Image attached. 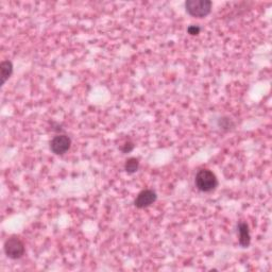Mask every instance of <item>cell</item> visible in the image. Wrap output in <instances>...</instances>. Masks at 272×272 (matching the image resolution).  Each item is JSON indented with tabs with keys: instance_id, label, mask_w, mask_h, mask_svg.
<instances>
[{
	"instance_id": "obj_2",
	"label": "cell",
	"mask_w": 272,
	"mask_h": 272,
	"mask_svg": "<svg viewBox=\"0 0 272 272\" xmlns=\"http://www.w3.org/2000/svg\"><path fill=\"white\" fill-rule=\"evenodd\" d=\"M186 12L194 17H205L211 13L212 1L210 0H187L185 2Z\"/></svg>"
},
{
	"instance_id": "obj_7",
	"label": "cell",
	"mask_w": 272,
	"mask_h": 272,
	"mask_svg": "<svg viewBox=\"0 0 272 272\" xmlns=\"http://www.w3.org/2000/svg\"><path fill=\"white\" fill-rule=\"evenodd\" d=\"M13 73V64L10 61H3L0 64V78H1V85H3Z\"/></svg>"
},
{
	"instance_id": "obj_1",
	"label": "cell",
	"mask_w": 272,
	"mask_h": 272,
	"mask_svg": "<svg viewBox=\"0 0 272 272\" xmlns=\"http://www.w3.org/2000/svg\"><path fill=\"white\" fill-rule=\"evenodd\" d=\"M195 183L200 192L211 193L218 186V179L213 171L208 169H201L197 173Z\"/></svg>"
},
{
	"instance_id": "obj_8",
	"label": "cell",
	"mask_w": 272,
	"mask_h": 272,
	"mask_svg": "<svg viewBox=\"0 0 272 272\" xmlns=\"http://www.w3.org/2000/svg\"><path fill=\"white\" fill-rule=\"evenodd\" d=\"M138 168H140V162L135 158H130L129 160L126 161L125 164V170L132 175V173H135Z\"/></svg>"
},
{
	"instance_id": "obj_5",
	"label": "cell",
	"mask_w": 272,
	"mask_h": 272,
	"mask_svg": "<svg viewBox=\"0 0 272 272\" xmlns=\"http://www.w3.org/2000/svg\"><path fill=\"white\" fill-rule=\"evenodd\" d=\"M158 199V195L152 189H144L137 195L136 199L134 201V205L137 208H145L148 207Z\"/></svg>"
},
{
	"instance_id": "obj_6",
	"label": "cell",
	"mask_w": 272,
	"mask_h": 272,
	"mask_svg": "<svg viewBox=\"0 0 272 272\" xmlns=\"http://www.w3.org/2000/svg\"><path fill=\"white\" fill-rule=\"evenodd\" d=\"M238 233H239V245L242 248H248L250 246L251 236H250V230H249V225L247 224V222L244 221L238 222Z\"/></svg>"
},
{
	"instance_id": "obj_10",
	"label": "cell",
	"mask_w": 272,
	"mask_h": 272,
	"mask_svg": "<svg viewBox=\"0 0 272 272\" xmlns=\"http://www.w3.org/2000/svg\"><path fill=\"white\" fill-rule=\"evenodd\" d=\"M133 149H134V144H133V143H126L124 145V147L121 148V151H123L124 153H128V152H131Z\"/></svg>"
},
{
	"instance_id": "obj_4",
	"label": "cell",
	"mask_w": 272,
	"mask_h": 272,
	"mask_svg": "<svg viewBox=\"0 0 272 272\" xmlns=\"http://www.w3.org/2000/svg\"><path fill=\"white\" fill-rule=\"evenodd\" d=\"M72 146V140L67 135H56L50 142V149L54 154L61 155L66 153Z\"/></svg>"
},
{
	"instance_id": "obj_3",
	"label": "cell",
	"mask_w": 272,
	"mask_h": 272,
	"mask_svg": "<svg viewBox=\"0 0 272 272\" xmlns=\"http://www.w3.org/2000/svg\"><path fill=\"white\" fill-rule=\"evenodd\" d=\"M4 253L11 259H18L25 254V245L19 237L12 236L4 242Z\"/></svg>"
},
{
	"instance_id": "obj_9",
	"label": "cell",
	"mask_w": 272,
	"mask_h": 272,
	"mask_svg": "<svg viewBox=\"0 0 272 272\" xmlns=\"http://www.w3.org/2000/svg\"><path fill=\"white\" fill-rule=\"evenodd\" d=\"M200 31H201V28L199 26H195V25L189 26L187 29V32L190 34V36H198Z\"/></svg>"
}]
</instances>
